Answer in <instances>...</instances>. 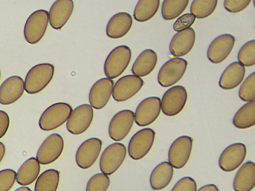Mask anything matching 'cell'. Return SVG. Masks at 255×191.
<instances>
[{
  "instance_id": "7402d4cb",
  "label": "cell",
  "mask_w": 255,
  "mask_h": 191,
  "mask_svg": "<svg viewBox=\"0 0 255 191\" xmlns=\"http://www.w3.org/2000/svg\"><path fill=\"white\" fill-rule=\"evenodd\" d=\"M132 24V19L128 13L118 12L109 20L106 28V34L113 39L122 38L128 33Z\"/></svg>"
},
{
  "instance_id": "4316f807",
  "label": "cell",
  "mask_w": 255,
  "mask_h": 191,
  "mask_svg": "<svg viewBox=\"0 0 255 191\" xmlns=\"http://www.w3.org/2000/svg\"><path fill=\"white\" fill-rule=\"evenodd\" d=\"M40 166L36 158L30 157L25 161L16 173V182L26 186L33 183L38 178Z\"/></svg>"
},
{
  "instance_id": "f1b7e54d",
  "label": "cell",
  "mask_w": 255,
  "mask_h": 191,
  "mask_svg": "<svg viewBox=\"0 0 255 191\" xmlns=\"http://www.w3.org/2000/svg\"><path fill=\"white\" fill-rule=\"evenodd\" d=\"M60 181L59 172L50 169L42 172L36 179L34 191H57Z\"/></svg>"
},
{
  "instance_id": "60d3db41",
  "label": "cell",
  "mask_w": 255,
  "mask_h": 191,
  "mask_svg": "<svg viewBox=\"0 0 255 191\" xmlns=\"http://www.w3.org/2000/svg\"><path fill=\"white\" fill-rule=\"evenodd\" d=\"M197 191H219V190L216 185L212 184L202 186Z\"/></svg>"
},
{
  "instance_id": "7bdbcfd3",
  "label": "cell",
  "mask_w": 255,
  "mask_h": 191,
  "mask_svg": "<svg viewBox=\"0 0 255 191\" xmlns=\"http://www.w3.org/2000/svg\"><path fill=\"white\" fill-rule=\"evenodd\" d=\"M14 191H32L28 187L23 186L16 189Z\"/></svg>"
},
{
  "instance_id": "836d02e7",
  "label": "cell",
  "mask_w": 255,
  "mask_h": 191,
  "mask_svg": "<svg viewBox=\"0 0 255 191\" xmlns=\"http://www.w3.org/2000/svg\"><path fill=\"white\" fill-rule=\"evenodd\" d=\"M239 96L243 101L250 102L255 98V74L251 73L243 82L239 90Z\"/></svg>"
},
{
  "instance_id": "f546056e",
  "label": "cell",
  "mask_w": 255,
  "mask_h": 191,
  "mask_svg": "<svg viewBox=\"0 0 255 191\" xmlns=\"http://www.w3.org/2000/svg\"><path fill=\"white\" fill-rule=\"evenodd\" d=\"M159 0H139L133 11V17L139 22H144L151 19L156 13L159 6Z\"/></svg>"
},
{
  "instance_id": "4fadbf2b",
  "label": "cell",
  "mask_w": 255,
  "mask_h": 191,
  "mask_svg": "<svg viewBox=\"0 0 255 191\" xmlns=\"http://www.w3.org/2000/svg\"><path fill=\"white\" fill-rule=\"evenodd\" d=\"M134 121L133 112L124 109L118 112L111 119L109 127L110 137L115 141L124 139L130 132Z\"/></svg>"
},
{
  "instance_id": "e0dca14e",
  "label": "cell",
  "mask_w": 255,
  "mask_h": 191,
  "mask_svg": "<svg viewBox=\"0 0 255 191\" xmlns=\"http://www.w3.org/2000/svg\"><path fill=\"white\" fill-rule=\"evenodd\" d=\"M235 42V37L230 34H224L217 36L208 46L207 51L208 59L214 64L221 63L231 52Z\"/></svg>"
},
{
  "instance_id": "4dcf8cb0",
  "label": "cell",
  "mask_w": 255,
  "mask_h": 191,
  "mask_svg": "<svg viewBox=\"0 0 255 191\" xmlns=\"http://www.w3.org/2000/svg\"><path fill=\"white\" fill-rule=\"evenodd\" d=\"M188 0H165L161 5V15L165 20H172L179 16L186 9Z\"/></svg>"
},
{
  "instance_id": "f35d334b",
  "label": "cell",
  "mask_w": 255,
  "mask_h": 191,
  "mask_svg": "<svg viewBox=\"0 0 255 191\" xmlns=\"http://www.w3.org/2000/svg\"><path fill=\"white\" fill-rule=\"evenodd\" d=\"M251 1L250 0H225L223 5L230 12L237 13L245 9Z\"/></svg>"
},
{
  "instance_id": "44dd1931",
  "label": "cell",
  "mask_w": 255,
  "mask_h": 191,
  "mask_svg": "<svg viewBox=\"0 0 255 191\" xmlns=\"http://www.w3.org/2000/svg\"><path fill=\"white\" fill-rule=\"evenodd\" d=\"M195 41V32L192 28L177 32L172 38L169 49L175 57L187 54L192 49Z\"/></svg>"
},
{
  "instance_id": "ab89813d",
  "label": "cell",
  "mask_w": 255,
  "mask_h": 191,
  "mask_svg": "<svg viewBox=\"0 0 255 191\" xmlns=\"http://www.w3.org/2000/svg\"><path fill=\"white\" fill-rule=\"evenodd\" d=\"M8 114L4 110H0V139L6 133L9 126Z\"/></svg>"
},
{
  "instance_id": "8d00e7d4",
  "label": "cell",
  "mask_w": 255,
  "mask_h": 191,
  "mask_svg": "<svg viewBox=\"0 0 255 191\" xmlns=\"http://www.w3.org/2000/svg\"><path fill=\"white\" fill-rule=\"evenodd\" d=\"M195 17L190 13H185L180 16L173 24V29L177 32L190 28L194 23Z\"/></svg>"
},
{
  "instance_id": "5b68a950",
  "label": "cell",
  "mask_w": 255,
  "mask_h": 191,
  "mask_svg": "<svg viewBox=\"0 0 255 191\" xmlns=\"http://www.w3.org/2000/svg\"><path fill=\"white\" fill-rule=\"evenodd\" d=\"M127 155L126 146L116 142L107 146L102 152L99 167L102 173L111 175L117 171L124 162Z\"/></svg>"
},
{
  "instance_id": "8992f818",
  "label": "cell",
  "mask_w": 255,
  "mask_h": 191,
  "mask_svg": "<svg viewBox=\"0 0 255 191\" xmlns=\"http://www.w3.org/2000/svg\"><path fill=\"white\" fill-rule=\"evenodd\" d=\"M155 133L149 128L136 132L130 138L128 147L130 157L139 160L144 157L151 150L155 140Z\"/></svg>"
},
{
  "instance_id": "b9f144b4",
  "label": "cell",
  "mask_w": 255,
  "mask_h": 191,
  "mask_svg": "<svg viewBox=\"0 0 255 191\" xmlns=\"http://www.w3.org/2000/svg\"><path fill=\"white\" fill-rule=\"evenodd\" d=\"M5 153V147L1 142H0V163L2 160Z\"/></svg>"
},
{
  "instance_id": "52a82bcc",
  "label": "cell",
  "mask_w": 255,
  "mask_h": 191,
  "mask_svg": "<svg viewBox=\"0 0 255 191\" xmlns=\"http://www.w3.org/2000/svg\"><path fill=\"white\" fill-rule=\"evenodd\" d=\"M188 94L185 88L180 85L170 88L164 94L161 101V109L168 116L179 114L184 108Z\"/></svg>"
},
{
  "instance_id": "6da1fadb",
  "label": "cell",
  "mask_w": 255,
  "mask_h": 191,
  "mask_svg": "<svg viewBox=\"0 0 255 191\" xmlns=\"http://www.w3.org/2000/svg\"><path fill=\"white\" fill-rule=\"evenodd\" d=\"M54 74V66L50 63H40L32 67L24 80L25 92L34 95L43 90L50 83Z\"/></svg>"
},
{
  "instance_id": "2e32d148",
  "label": "cell",
  "mask_w": 255,
  "mask_h": 191,
  "mask_svg": "<svg viewBox=\"0 0 255 191\" xmlns=\"http://www.w3.org/2000/svg\"><path fill=\"white\" fill-rule=\"evenodd\" d=\"M247 148L242 143H235L227 146L222 152L218 160L220 168L227 172L239 167L245 159Z\"/></svg>"
},
{
  "instance_id": "603a6c76",
  "label": "cell",
  "mask_w": 255,
  "mask_h": 191,
  "mask_svg": "<svg viewBox=\"0 0 255 191\" xmlns=\"http://www.w3.org/2000/svg\"><path fill=\"white\" fill-rule=\"evenodd\" d=\"M245 73V67L239 62H234L228 66L222 73L219 85L225 90L233 89L242 83Z\"/></svg>"
},
{
  "instance_id": "277c9868",
  "label": "cell",
  "mask_w": 255,
  "mask_h": 191,
  "mask_svg": "<svg viewBox=\"0 0 255 191\" xmlns=\"http://www.w3.org/2000/svg\"><path fill=\"white\" fill-rule=\"evenodd\" d=\"M48 12L40 9L33 12L27 18L23 28V35L30 44L39 42L44 36L48 25Z\"/></svg>"
},
{
  "instance_id": "e575fe53",
  "label": "cell",
  "mask_w": 255,
  "mask_h": 191,
  "mask_svg": "<svg viewBox=\"0 0 255 191\" xmlns=\"http://www.w3.org/2000/svg\"><path fill=\"white\" fill-rule=\"evenodd\" d=\"M110 184L108 175L102 173L94 175L88 180L86 191H107Z\"/></svg>"
},
{
  "instance_id": "d6986e66",
  "label": "cell",
  "mask_w": 255,
  "mask_h": 191,
  "mask_svg": "<svg viewBox=\"0 0 255 191\" xmlns=\"http://www.w3.org/2000/svg\"><path fill=\"white\" fill-rule=\"evenodd\" d=\"M23 79L13 75L6 79L0 86V104L9 105L17 101L24 91Z\"/></svg>"
},
{
  "instance_id": "5bb4252c",
  "label": "cell",
  "mask_w": 255,
  "mask_h": 191,
  "mask_svg": "<svg viewBox=\"0 0 255 191\" xmlns=\"http://www.w3.org/2000/svg\"><path fill=\"white\" fill-rule=\"evenodd\" d=\"M144 84L141 78L128 75L120 78L113 86L112 96L115 100L125 101L135 96Z\"/></svg>"
},
{
  "instance_id": "ee69618b",
  "label": "cell",
  "mask_w": 255,
  "mask_h": 191,
  "mask_svg": "<svg viewBox=\"0 0 255 191\" xmlns=\"http://www.w3.org/2000/svg\"><path fill=\"white\" fill-rule=\"evenodd\" d=\"M0 76H1V73H0Z\"/></svg>"
},
{
  "instance_id": "cb8c5ba5",
  "label": "cell",
  "mask_w": 255,
  "mask_h": 191,
  "mask_svg": "<svg viewBox=\"0 0 255 191\" xmlns=\"http://www.w3.org/2000/svg\"><path fill=\"white\" fill-rule=\"evenodd\" d=\"M235 191H251L255 186V165L253 162L244 163L237 171L233 181Z\"/></svg>"
},
{
  "instance_id": "ba28073f",
  "label": "cell",
  "mask_w": 255,
  "mask_h": 191,
  "mask_svg": "<svg viewBox=\"0 0 255 191\" xmlns=\"http://www.w3.org/2000/svg\"><path fill=\"white\" fill-rule=\"evenodd\" d=\"M64 146L62 137L58 133L51 134L44 140L39 147L36 159L42 165L52 163L61 156Z\"/></svg>"
},
{
  "instance_id": "30bf717a",
  "label": "cell",
  "mask_w": 255,
  "mask_h": 191,
  "mask_svg": "<svg viewBox=\"0 0 255 191\" xmlns=\"http://www.w3.org/2000/svg\"><path fill=\"white\" fill-rule=\"evenodd\" d=\"M193 146V139L183 135L176 138L171 144L168 159L169 164L175 169L184 167L190 157Z\"/></svg>"
},
{
  "instance_id": "d590c367",
  "label": "cell",
  "mask_w": 255,
  "mask_h": 191,
  "mask_svg": "<svg viewBox=\"0 0 255 191\" xmlns=\"http://www.w3.org/2000/svg\"><path fill=\"white\" fill-rule=\"evenodd\" d=\"M16 180V173L11 169L0 171V191H9Z\"/></svg>"
},
{
  "instance_id": "74e56055",
  "label": "cell",
  "mask_w": 255,
  "mask_h": 191,
  "mask_svg": "<svg viewBox=\"0 0 255 191\" xmlns=\"http://www.w3.org/2000/svg\"><path fill=\"white\" fill-rule=\"evenodd\" d=\"M171 191H197V184L192 178L185 177L174 185Z\"/></svg>"
},
{
  "instance_id": "9c48e42d",
  "label": "cell",
  "mask_w": 255,
  "mask_h": 191,
  "mask_svg": "<svg viewBox=\"0 0 255 191\" xmlns=\"http://www.w3.org/2000/svg\"><path fill=\"white\" fill-rule=\"evenodd\" d=\"M187 62L181 58H174L161 66L157 75V81L163 87H169L177 83L184 75Z\"/></svg>"
},
{
  "instance_id": "7a4b0ae2",
  "label": "cell",
  "mask_w": 255,
  "mask_h": 191,
  "mask_svg": "<svg viewBox=\"0 0 255 191\" xmlns=\"http://www.w3.org/2000/svg\"><path fill=\"white\" fill-rule=\"evenodd\" d=\"M72 108L63 102L54 103L48 106L40 116L38 125L45 131L53 130L62 125L68 120Z\"/></svg>"
},
{
  "instance_id": "9a60e30c",
  "label": "cell",
  "mask_w": 255,
  "mask_h": 191,
  "mask_svg": "<svg viewBox=\"0 0 255 191\" xmlns=\"http://www.w3.org/2000/svg\"><path fill=\"white\" fill-rule=\"evenodd\" d=\"M102 141L93 137L84 141L78 148L75 154L77 166L83 169L92 167L96 161L101 151Z\"/></svg>"
},
{
  "instance_id": "d4e9b609",
  "label": "cell",
  "mask_w": 255,
  "mask_h": 191,
  "mask_svg": "<svg viewBox=\"0 0 255 191\" xmlns=\"http://www.w3.org/2000/svg\"><path fill=\"white\" fill-rule=\"evenodd\" d=\"M157 62V56L154 51L147 49L137 56L131 67L132 74L137 77L149 75L154 69Z\"/></svg>"
},
{
  "instance_id": "484cf974",
  "label": "cell",
  "mask_w": 255,
  "mask_h": 191,
  "mask_svg": "<svg viewBox=\"0 0 255 191\" xmlns=\"http://www.w3.org/2000/svg\"><path fill=\"white\" fill-rule=\"evenodd\" d=\"M173 167L167 161L158 164L152 170L149 183L153 190H161L170 183L173 176Z\"/></svg>"
},
{
  "instance_id": "3957f363",
  "label": "cell",
  "mask_w": 255,
  "mask_h": 191,
  "mask_svg": "<svg viewBox=\"0 0 255 191\" xmlns=\"http://www.w3.org/2000/svg\"><path fill=\"white\" fill-rule=\"evenodd\" d=\"M131 51L129 47L120 45L114 48L107 56L104 65L106 76L115 79L126 70L130 63Z\"/></svg>"
},
{
  "instance_id": "8fae6325",
  "label": "cell",
  "mask_w": 255,
  "mask_h": 191,
  "mask_svg": "<svg viewBox=\"0 0 255 191\" xmlns=\"http://www.w3.org/2000/svg\"><path fill=\"white\" fill-rule=\"evenodd\" d=\"M93 117V109L90 104L80 105L72 110L67 120L66 128L72 134H81L90 126Z\"/></svg>"
},
{
  "instance_id": "83f0119b",
  "label": "cell",
  "mask_w": 255,
  "mask_h": 191,
  "mask_svg": "<svg viewBox=\"0 0 255 191\" xmlns=\"http://www.w3.org/2000/svg\"><path fill=\"white\" fill-rule=\"evenodd\" d=\"M234 125L239 129H247L255 124V101L248 102L241 107L233 119Z\"/></svg>"
},
{
  "instance_id": "7c38bea8",
  "label": "cell",
  "mask_w": 255,
  "mask_h": 191,
  "mask_svg": "<svg viewBox=\"0 0 255 191\" xmlns=\"http://www.w3.org/2000/svg\"><path fill=\"white\" fill-rule=\"evenodd\" d=\"M161 111V100L157 96H150L143 99L137 106L134 113L136 124L141 127L153 123Z\"/></svg>"
},
{
  "instance_id": "d6a6232c",
  "label": "cell",
  "mask_w": 255,
  "mask_h": 191,
  "mask_svg": "<svg viewBox=\"0 0 255 191\" xmlns=\"http://www.w3.org/2000/svg\"><path fill=\"white\" fill-rule=\"evenodd\" d=\"M238 60L244 66L251 67L255 64V41L252 40L245 43L239 50Z\"/></svg>"
},
{
  "instance_id": "1f68e13d",
  "label": "cell",
  "mask_w": 255,
  "mask_h": 191,
  "mask_svg": "<svg viewBox=\"0 0 255 191\" xmlns=\"http://www.w3.org/2000/svg\"><path fill=\"white\" fill-rule=\"evenodd\" d=\"M217 3L215 0H194L190 5L191 13L195 18H206L214 12Z\"/></svg>"
},
{
  "instance_id": "ac0fdd59",
  "label": "cell",
  "mask_w": 255,
  "mask_h": 191,
  "mask_svg": "<svg viewBox=\"0 0 255 191\" xmlns=\"http://www.w3.org/2000/svg\"><path fill=\"white\" fill-rule=\"evenodd\" d=\"M113 86V81L108 78H103L97 81L89 92V102L90 105L96 109L104 107L112 95Z\"/></svg>"
},
{
  "instance_id": "ffe728a7",
  "label": "cell",
  "mask_w": 255,
  "mask_h": 191,
  "mask_svg": "<svg viewBox=\"0 0 255 191\" xmlns=\"http://www.w3.org/2000/svg\"><path fill=\"white\" fill-rule=\"evenodd\" d=\"M74 4L72 0H57L51 6L48 12L49 22L54 29H61L71 17Z\"/></svg>"
}]
</instances>
